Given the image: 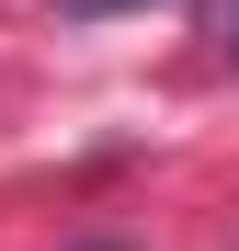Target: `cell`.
<instances>
[{"instance_id":"obj_2","label":"cell","mask_w":239,"mask_h":251,"mask_svg":"<svg viewBox=\"0 0 239 251\" xmlns=\"http://www.w3.org/2000/svg\"><path fill=\"white\" fill-rule=\"evenodd\" d=\"M228 57H239V0H228Z\"/></svg>"},{"instance_id":"obj_1","label":"cell","mask_w":239,"mask_h":251,"mask_svg":"<svg viewBox=\"0 0 239 251\" xmlns=\"http://www.w3.org/2000/svg\"><path fill=\"white\" fill-rule=\"evenodd\" d=\"M68 12H126V0H68Z\"/></svg>"}]
</instances>
